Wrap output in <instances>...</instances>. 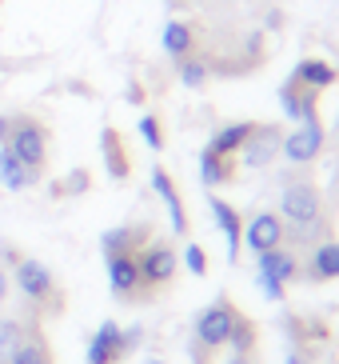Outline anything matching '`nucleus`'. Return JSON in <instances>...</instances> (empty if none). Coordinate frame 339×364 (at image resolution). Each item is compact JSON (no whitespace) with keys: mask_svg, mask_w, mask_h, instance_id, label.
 <instances>
[{"mask_svg":"<svg viewBox=\"0 0 339 364\" xmlns=\"http://www.w3.org/2000/svg\"><path fill=\"white\" fill-rule=\"evenodd\" d=\"M279 208H284V220H287L284 232H291L296 245H311V240H319V232H323V200H319V188L311 181L287 184Z\"/></svg>","mask_w":339,"mask_h":364,"instance_id":"obj_1","label":"nucleus"},{"mask_svg":"<svg viewBox=\"0 0 339 364\" xmlns=\"http://www.w3.org/2000/svg\"><path fill=\"white\" fill-rule=\"evenodd\" d=\"M12 268H16V289H21V296L28 300L36 312H56L60 309V289H56V277L52 268L40 264V260L32 257H16L12 260Z\"/></svg>","mask_w":339,"mask_h":364,"instance_id":"obj_2","label":"nucleus"},{"mask_svg":"<svg viewBox=\"0 0 339 364\" xmlns=\"http://www.w3.org/2000/svg\"><path fill=\"white\" fill-rule=\"evenodd\" d=\"M4 144L12 149V156H16L24 168L44 172V164H48V129H44L40 120L12 117V132H9V140H4Z\"/></svg>","mask_w":339,"mask_h":364,"instance_id":"obj_3","label":"nucleus"},{"mask_svg":"<svg viewBox=\"0 0 339 364\" xmlns=\"http://www.w3.org/2000/svg\"><path fill=\"white\" fill-rule=\"evenodd\" d=\"M235 316H240V309H235L232 300H216V304H208V309L196 316V344H200L204 353H208V348H223L228 336H232Z\"/></svg>","mask_w":339,"mask_h":364,"instance_id":"obj_4","label":"nucleus"},{"mask_svg":"<svg viewBox=\"0 0 339 364\" xmlns=\"http://www.w3.org/2000/svg\"><path fill=\"white\" fill-rule=\"evenodd\" d=\"M279 152H284L291 164H311L319 152H323V124H319V120H304L299 129H291L284 136Z\"/></svg>","mask_w":339,"mask_h":364,"instance_id":"obj_5","label":"nucleus"},{"mask_svg":"<svg viewBox=\"0 0 339 364\" xmlns=\"http://www.w3.org/2000/svg\"><path fill=\"white\" fill-rule=\"evenodd\" d=\"M284 220L276 213H255L252 220L244 225V236H240V245H248L260 257V252H272V248L284 245Z\"/></svg>","mask_w":339,"mask_h":364,"instance_id":"obj_6","label":"nucleus"},{"mask_svg":"<svg viewBox=\"0 0 339 364\" xmlns=\"http://www.w3.org/2000/svg\"><path fill=\"white\" fill-rule=\"evenodd\" d=\"M140 264V280L148 284V289H160V284H168L172 277H176V252H172V245H148L144 252L136 257Z\"/></svg>","mask_w":339,"mask_h":364,"instance_id":"obj_7","label":"nucleus"},{"mask_svg":"<svg viewBox=\"0 0 339 364\" xmlns=\"http://www.w3.org/2000/svg\"><path fill=\"white\" fill-rule=\"evenodd\" d=\"M279 144H284V132L276 129V124H255L252 136L244 140V164L248 168H264V164H272L279 156Z\"/></svg>","mask_w":339,"mask_h":364,"instance_id":"obj_8","label":"nucleus"},{"mask_svg":"<svg viewBox=\"0 0 339 364\" xmlns=\"http://www.w3.org/2000/svg\"><path fill=\"white\" fill-rule=\"evenodd\" d=\"M124 328L116 321H104L96 328V336L88 341V364H116L124 356Z\"/></svg>","mask_w":339,"mask_h":364,"instance_id":"obj_9","label":"nucleus"},{"mask_svg":"<svg viewBox=\"0 0 339 364\" xmlns=\"http://www.w3.org/2000/svg\"><path fill=\"white\" fill-rule=\"evenodd\" d=\"M316 100H319V92L308 88V85H299L296 76L279 88V105H284V112L291 120H299V124H304V120H316Z\"/></svg>","mask_w":339,"mask_h":364,"instance_id":"obj_10","label":"nucleus"},{"mask_svg":"<svg viewBox=\"0 0 339 364\" xmlns=\"http://www.w3.org/2000/svg\"><path fill=\"white\" fill-rule=\"evenodd\" d=\"M108 284H112V292H116L120 300L136 296V292L144 289L136 257H108Z\"/></svg>","mask_w":339,"mask_h":364,"instance_id":"obj_11","label":"nucleus"},{"mask_svg":"<svg viewBox=\"0 0 339 364\" xmlns=\"http://www.w3.org/2000/svg\"><path fill=\"white\" fill-rule=\"evenodd\" d=\"M212 216H216V225H220L223 240H228V260L240 257V236H244V220H240V213H235L228 200H220V196H212Z\"/></svg>","mask_w":339,"mask_h":364,"instance_id":"obj_12","label":"nucleus"},{"mask_svg":"<svg viewBox=\"0 0 339 364\" xmlns=\"http://www.w3.org/2000/svg\"><path fill=\"white\" fill-rule=\"evenodd\" d=\"M152 188H156L160 196H164V204H168V216H172V232H188V216H184V204H180V193H176V184H172V176L164 168H152Z\"/></svg>","mask_w":339,"mask_h":364,"instance_id":"obj_13","label":"nucleus"},{"mask_svg":"<svg viewBox=\"0 0 339 364\" xmlns=\"http://www.w3.org/2000/svg\"><path fill=\"white\" fill-rule=\"evenodd\" d=\"M4 364H52V348H48V341H44V332L28 328L24 332V341L12 348V356Z\"/></svg>","mask_w":339,"mask_h":364,"instance_id":"obj_14","label":"nucleus"},{"mask_svg":"<svg viewBox=\"0 0 339 364\" xmlns=\"http://www.w3.org/2000/svg\"><path fill=\"white\" fill-rule=\"evenodd\" d=\"M36 181H40V172L24 168V164L12 156L9 144H0V184H4L9 193H21V188H28V184H36Z\"/></svg>","mask_w":339,"mask_h":364,"instance_id":"obj_15","label":"nucleus"},{"mask_svg":"<svg viewBox=\"0 0 339 364\" xmlns=\"http://www.w3.org/2000/svg\"><path fill=\"white\" fill-rule=\"evenodd\" d=\"M260 277H272L279 280V284H287V280L299 277V260L291 257V252H284V248H272V252H260Z\"/></svg>","mask_w":339,"mask_h":364,"instance_id":"obj_16","label":"nucleus"},{"mask_svg":"<svg viewBox=\"0 0 339 364\" xmlns=\"http://www.w3.org/2000/svg\"><path fill=\"white\" fill-rule=\"evenodd\" d=\"M308 277L311 280H335L339 277V240H323V245L311 248Z\"/></svg>","mask_w":339,"mask_h":364,"instance_id":"obj_17","label":"nucleus"},{"mask_svg":"<svg viewBox=\"0 0 339 364\" xmlns=\"http://www.w3.org/2000/svg\"><path fill=\"white\" fill-rule=\"evenodd\" d=\"M299 80V85H308V88H316V92H323V88H331L335 85V65H328V60H316V56H308V60H299L296 65V73H291Z\"/></svg>","mask_w":339,"mask_h":364,"instance_id":"obj_18","label":"nucleus"},{"mask_svg":"<svg viewBox=\"0 0 339 364\" xmlns=\"http://www.w3.org/2000/svg\"><path fill=\"white\" fill-rule=\"evenodd\" d=\"M140 240H144V228H112L100 236V248L104 257H136Z\"/></svg>","mask_w":339,"mask_h":364,"instance_id":"obj_19","label":"nucleus"},{"mask_svg":"<svg viewBox=\"0 0 339 364\" xmlns=\"http://www.w3.org/2000/svg\"><path fill=\"white\" fill-rule=\"evenodd\" d=\"M252 129H255L252 120H240V124H223V129L212 136V144H208V149L220 152V156H232V152L244 149V140L252 136Z\"/></svg>","mask_w":339,"mask_h":364,"instance_id":"obj_20","label":"nucleus"},{"mask_svg":"<svg viewBox=\"0 0 339 364\" xmlns=\"http://www.w3.org/2000/svg\"><path fill=\"white\" fill-rule=\"evenodd\" d=\"M232 176V156H220V152L204 149L200 152V181L208 184V188H216V184H223Z\"/></svg>","mask_w":339,"mask_h":364,"instance_id":"obj_21","label":"nucleus"},{"mask_svg":"<svg viewBox=\"0 0 339 364\" xmlns=\"http://www.w3.org/2000/svg\"><path fill=\"white\" fill-rule=\"evenodd\" d=\"M191 44H196V33H191L184 21H172L164 24V53L176 56V60H184V56L191 53Z\"/></svg>","mask_w":339,"mask_h":364,"instance_id":"obj_22","label":"nucleus"},{"mask_svg":"<svg viewBox=\"0 0 339 364\" xmlns=\"http://www.w3.org/2000/svg\"><path fill=\"white\" fill-rule=\"evenodd\" d=\"M100 149H104V161H108V172L124 181L128 176V161H124V149H120V136L112 129H104V140H100Z\"/></svg>","mask_w":339,"mask_h":364,"instance_id":"obj_23","label":"nucleus"},{"mask_svg":"<svg viewBox=\"0 0 339 364\" xmlns=\"http://www.w3.org/2000/svg\"><path fill=\"white\" fill-rule=\"evenodd\" d=\"M228 344L235 348V356H248V353H252V344H255V324L248 321L244 312L235 316V324H232V336H228Z\"/></svg>","mask_w":339,"mask_h":364,"instance_id":"obj_24","label":"nucleus"},{"mask_svg":"<svg viewBox=\"0 0 339 364\" xmlns=\"http://www.w3.org/2000/svg\"><path fill=\"white\" fill-rule=\"evenodd\" d=\"M24 332H28V324H24V321H12V316L0 321V360H9L12 348L24 341Z\"/></svg>","mask_w":339,"mask_h":364,"instance_id":"obj_25","label":"nucleus"},{"mask_svg":"<svg viewBox=\"0 0 339 364\" xmlns=\"http://www.w3.org/2000/svg\"><path fill=\"white\" fill-rule=\"evenodd\" d=\"M180 80L188 88H200L204 80H208V65H204V60H188V56H184V60H180Z\"/></svg>","mask_w":339,"mask_h":364,"instance_id":"obj_26","label":"nucleus"},{"mask_svg":"<svg viewBox=\"0 0 339 364\" xmlns=\"http://www.w3.org/2000/svg\"><path fill=\"white\" fill-rule=\"evenodd\" d=\"M140 136H144V144H148L152 152L164 149V136H160V120H156V117H144V120H140Z\"/></svg>","mask_w":339,"mask_h":364,"instance_id":"obj_27","label":"nucleus"},{"mask_svg":"<svg viewBox=\"0 0 339 364\" xmlns=\"http://www.w3.org/2000/svg\"><path fill=\"white\" fill-rule=\"evenodd\" d=\"M184 264H188V272L204 277V272H208V252H204L200 245H188V248H184Z\"/></svg>","mask_w":339,"mask_h":364,"instance_id":"obj_28","label":"nucleus"},{"mask_svg":"<svg viewBox=\"0 0 339 364\" xmlns=\"http://www.w3.org/2000/svg\"><path fill=\"white\" fill-rule=\"evenodd\" d=\"M255 280H260V289H264V296H267V300H284V284H279V280L260 277V272H255Z\"/></svg>","mask_w":339,"mask_h":364,"instance_id":"obj_29","label":"nucleus"},{"mask_svg":"<svg viewBox=\"0 0 339 364\" xmlns=\"http://www.w3.org/2000/svg\"><path fill=\"white\" fill-rule=\"evenodd\" d=\"M9 289H12V284H9V272H4V268H0V304H4V300H9Z\"/></svg>","mask_w":339,"mask_h":364,"instance_id":"obj_30","label":"nucleus"},{"mask_svg":"<svg viewBox=\"0 0 339 364\" xmlns=\"http://www.w3.org/2000/svg\"><path fill=\"white\" fill-rule=\"evenodd\" d=\"M9 132H12V117H0V144L9 140Z\"/></svg>","mask_w":339,"mask_h":364,"instance_id":"obj_31","label":"nucleus"},{"mask_svg":"<svg viewBox=\"0 0 339 364\" xmlns=\"http://www.w3.org/2000/svg\"><path fill=\"white\" fill-rule=\"evenodd\" d=\"M228 364H252V356H232Z\"/></svg>","mask_w":339,"mask_h":364,"instance_id":"obj_32","label":"nucleus"},{"mask_svg":"<svg viewBox=\"0 0 339 364\" xmlns=\"http://www.w3.org/2000/svg\"><path fill=\"white\" fill-rule=\"evenodd\" d=\"M287 364H304V356H299V353H291V356H287Z\"/></svg>","mask_w":339,"mask_h":364,"instance_id":"obj_33","label":"nucleus"},{"mask_svg":"<svg viewBox=\"0 0 339 364\" xmlns=\"http://www.w3.org/2000/svg\"><path fill=\"white\" fill-rule=\"evenodd\" d=\"M196 364H208V353H200V360H196Z\"/></svg>","mask_w":339,"mask_h":364,"instance_id":"obj_34","label":"nucleus"},{"mask_svg":"<svg viewBox=\"0 0 339 364\" xmlns=\"http://www.w3.org/2000/svg\"><path fill=\"white\" fill-rule=\"evenodd\" d=\"M335 129H339V117H335Z\"/></svg>","mask_w":339,"mask_h":364,"instance_id":"obj_35","label":"nucleus"},{"mask_svg":"<svg viewBox=\"0 0 339 364\" xmlns=\"http://www.w3.org/2000/svg\"><path fill=\"white\" fill-rule=\"evenodd\" d=\"M148 364H160V360H148Z\"/></svg>","mask_w":339,"mask_h":364,"instance_id":"obj_36","label":"nucleus"},{"mask_svg":"<svg viewBox=\"0 0 339 364\" xmlns=\"http://www.w3.org/2000/svg\"><path fill=\"white\" fill-rule=\"evenodd\" d=\"M0 364H4V360H0Z\"/></svg>","mask_w":339,"mask_h":364,"instance_id":"obj_37","label":"nucleus"}]
</instances>
